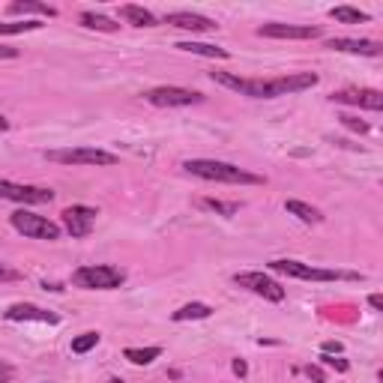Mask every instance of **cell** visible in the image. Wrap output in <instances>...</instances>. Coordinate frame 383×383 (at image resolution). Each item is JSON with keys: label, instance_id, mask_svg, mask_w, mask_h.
<instances>
[{"label": "cell", "instance_id": "6da1fadb", "mask_svg": "<svg viewBox=\"0 0 383 383\" xmlns=\"http://www.w3.org/2000/svg\"><path fill=\"white\" fill-rule=\"evenodd\" d=\"M186 171L192 177H201V180H210V183H240V186H257V183H264V177H257V174H249V171H243V168H236L231 162H219V159H189L186 165Z\"/></svg>", "mask_w": 383, "mask_h": 383}, {"label": "cell", "instance_id": "7a4b0ae2", "mask_svg": "<svg viewBox=\"0 0 383 383\" xmlns=\"http://www.w3.org/2000/svg\"><path fill=\"white\" fill-rule=\"evenodd\" d=\"M126 281V273L111 264H87L72 273V285L84 290H114Z\"/></svg>", "mask_w": 383, "mask_h": 383}, {"label": "cell", "instance_id": "3957f363", "mask_svg": "<svg viewBox=\"0 0 383 383\" xmlns=\"http://www.w3.org/2000/svg\"><path fill=\"white\" fill-rule=\"evenodd\" d=\"M273 273H281L288 278H302V281H363L359 273H342V269H318L311 264H300V261H288V257H278V261H269Z\"/></svg>", "mask_w": 383, "mask_h": 383}, {"label": "cell", "instance_id": "277c9868", "mask_svg": "<svg viewBox=\"0 0 383 383\" xmlns=\"http://www.w3.org/2000/svg\"><path fill=\"white\" fill-rule=\"evenodd\" d=\"M9 222H13V228L18 234H25L30 236V240H60V224H54L51 219H45V216H36V213H30V210H18L9 216Z\"/></svg>", "mask_w": 383, "mask_h": 383}, {"label": "cell", "instance_id": "5b68a950", "mask_svg": "<svg viewBox=\"0 0 383 383\" xmlns=\"http://www.w3.org/2000/svg\"><path fill=\"white\" fill-rule=\"evenodd\" d=\"M48 162L60 165H117V156L96 147H69V150H45Z\"/></svg>", "mask_w": 383, "mask_h": 383}, {"label": "cell", "instance_id": "8992f818", "mask_svg": "<svg viewBox=\"0 0 383 383\" xmlns=\"http://www.w3.org/2000/svg\"><path fill=\"white\" fill-rule=\"evenodd\" d=\"M144 99L156 108H189L204 102V96L198 90H186V87H153L144 93Z\"/></svg>", "mask_w": 383, "mask_h": 383}, {"label": "cell", "instance_id": "52a82bcc", "mask_svg": "<svg viewBox=\"0 0 383 383\" xmlns=\"http://www.w3.org/2000/svg\"><path fill=\"white\" fill-rule=\"evenodd\" d=\"M234 285L252 290V294L264 297V300H269V302H281V300H285V294H288V290L281 288L276 278H269V276H264V273H236V276H234Z\"/></svg>", "mask_w": 383, "mask_h": 383}, {"label": "cell", "instance_id": "ba28073f", "mask_svg": "<svg viewBox=\"0 0 383 383\" xmlns=\"http://www.w3.org/2000/svg\"><path fill=\"white\" fill-rule=\"evenodd\" d=\"M0 198L15 201V204H51L54 192L51 189H42V186H21V183L0 180Z\"/></svg>", "mask_w": 383, "mask_h": 383}, {"label": "cell", "instance_id": "9c48e42d", "mask_svg": "<svg viewBox=\"0 0 383 383\" xmlns=\"http://www.w3.org/2000/svg\"><path fill=\"white\" fill-rule=\"evenodd\" d=\"M96 216L99 213L93 207H84V204H72L63 210V228L69 231L75 240H84V236H90V231H93L96 224Z\"/></svg>", "mask_w": 383, "mask_h": 383}, {"label": "cell", "instance_id": "30bf717a", "mask_svg": "<svg viewBox=\"0 0 383 383\" xmlns=\"http://www.w3.org/2000/svg\"><path fill=\"white\" fill-rule=\"evenodd\" d=\"M257 36H267V39H318L321 36V27H306V25H261L257 27Z\"/></svg>", "mask_w": 383, "mask_h": 383}, {"label": "cell", "instance_id": "8fae6325", "mask_svg": "<svg viewBox=\"0 0 383 383\" xmlns=\"http://www.w3.org/2000/svg\"><path fill=\"white\" fill-rule=\"evenodd\" d=\"M273 84V96H288V93H302L318 84V75L314 72H290V75H281V78H269Z\"/></svg>", "mask_w": 383, "mask_h": 383}, {"label": "cell", "instance_id": "7c38bea8", "mask_svg": "<svg viewBox=\"0 0 383 383\" xmlns=\"http://www.w3.org/2000/svg\"><path fill=\"white\" fill-rule=\"evenodd\" d=\"M330 99H332V102L368 108V111H380L383 108V93H380V90H339V93H332Z\"/></svg>", "mask_w": 383, "mask_h": 383}, {"label": "cell", "instance_id": "4fadbf2b", "mask_svg": "<svg viewBox=\"0 0 383 383\" xmlns=\"http://www.w3.org/2000/svg\"><path fill=\"white\" fill-rule=\"evenodd\" d=\"M165 25L180 27V30H192V33H213L219 25L207 15H198V13H168L165 15Z\"/></svg>", "mask_w": 383, "mask_h": 383}, {"label": "cell", "instance_id": "5bb4252c", "mask_svg": "<svg viewBox=\"0 0 383 383\" xmlns=\"http://www.w3.org/2000/svg\"><path fill=\"white\" fill-rule=\"evenodd\" d=\"M326 48L344 51V54H363V58H380V42L375 39H330Z\"/></svg>", "mask_w": 383, "mask_h": 383}, {"label": "cell", "instance_id": "9a60e30c", "mask_svg": "<svg viewBox=\"0 0 383 383\" xmlns=\"http://www.w3.org/2000/svg\"><path fill=\"white\" fill-rule=\"evenodd\" d=\"M6 321H39V323H58L60 318L54 311H45L39 306H30V302H15V306L6 309Z\"/></svg>", "mask_w": 383, "mask_h": 383}, {"label": "cell", "instance_id": "2e32d148", "mask_svg": "<svg viewBox=\"0 0 383 383\" xmlns=\"http://www.w3.org/2000/svg\"><path fill=\"white\" fill-rule=\"evenodd\" d=\"M120 15L129 21V25L135 27H156L159 25V18H156L150 9H144V6H135V4H126V6H120Z\"/></svg>", "mask_w": 383, "mask_h": 383}, {"label": "cell", "instance_id": "e0dca14e", "mask_svg": "<svg viewBox=\"0 0 383 383\" xmlns=\"http://www.w3.org/2000/svg\"><path fill=\"white\" fill-rule=\"evenodd\" d=\"M285 210L290 213V216H297L300 222H306V224H321L323 222V213L318 207L306 204V201H285Z\"/></svg>", "mask_w": 383, "mask_h": 383}, {"label": "cell", "instance_id": "ac0fdd59", "mask_svg": "<svg viewBox=\"0 0 383 383\" xmlns=\"http://www.w3.org/2000/svg\"><path fill=\"white\" fill-rule=\"evenodd\" d=\"M180 51L189 54H201V58H216V60H228V51L219 48V45H207V42H177Z\"/></svg>", "mask_w": 383, "mask_h": 383}, {"label": "cell", "instance_id": "d6986e66", "mask_svg": "<svg viewBox=\"0 0 383 383\" xmlns=\"http://www.w3.org/2000/svg\"><path fill=\"white\" fill-rule=\"evenodd\" d=\"M123 356H126L129 363H135V365H150L153 359L162 356V347H126Z\"/></svg>", "mask_w": 383, "mask_h": 383}, {"label": "cell", "instance_id": "ffe728a7", "mask_svg": "<svg viewBox=\"0 0 383 383\" xmlns=\"http://www.w3.org/2000/svg\"><path fill=\"white\" fill-rule=\"evenodd\" d=\"M210 314H213V309L207 302H189V306L174 311V321H207Z\"/></svg>", "mask_w": 383, "mask_h": 383}, {"label": "cell", "instance_id": "44dd1931", "mask_svg": "<svg viewBox=\"0 0 383 383\" xmlns=\"http://www.w3.org/2000/svg\"><path fill=\"white\" fill-rule=\"evenodd\" d=\"M330 15L335 21H342V25H363V21H368V13L354 9V6H335V9H330Z\"/></svg>", "mask_w": 383, "mask_h": 383}, {"label": "cell", "instance_id": "7402d4cb", "mask_svg": "<svg viewBox=\"0 0 383 383\" xmlns=\"http://www.w3.org/2000/svg\"><path fill=\"white\" fill-rule=\"evenodd\" d=\"M81 25L87 30H102V33H114L117 25L111 21L108 15H99V13H81Z\"/></svg>", "mask_w": 383, "mask_h": 383}, {"label": "cell", "instance_id": "603a6c76", "mask_svg": "<svg viewBox=\"0 0 383 383\" xmlns=\"http://www.w3.org/2000/svg\"><path fill=\"white\" fill-rule=\"evenodd\" d=\"M9 13H39V15H54L58 9L48 6V4H36V0H15L13 6H9Z\"/></svg>", "mask_w": 383, "mask_h": 383}, {"label": "cell", "instance_id": "cb8c5ba5", "mask_svg": "<svg viewBox=\"0 0 383 383\" xmlns=\"http://www.w3.org/2000/svg\"><path fill=\"white\" fill-rule=\"evenodd\" d=\"M39 27H42L39 21H4L0 25V36H15V33H30Z\"/></svg>", "mask_w": 383, "mask_h": 383}, {"label": "cell", "instance_id": "d4e9b609", "mask_svg": "<svg viewBox=\"0 0 383 383\" xmlns=\"http://www.w3.org/2000/svg\"><path fill=\"white\" fill-rule=\"evenodd\" d=\"M99 344V332H81L72 339V354H87Z\"/></svg>", "mask_w": 383, "mask_h": 383}, {"label": "cell", "instance_id": "484cf974", "mask_svg": "<svg viewBox=\"0 0 383 383\" xmlns=\"http://www.w3.org/2000/svg\"><path fill=\"white\" fill-rule=\"evenodd\" d=\"M201 207L204 210H213V213H219V216H234V213H240V204H224V201H213V198H204L201 201Z\"/></svg>", "mask_w": 383, "mask_h": 383}, {"label": "cell", "instance_id": "4316f807", "mask_svg": "<svg viewBox=\"0 0 383 383\" xmlns=\"http://www.w3.org/2000/svg\"><path fill=\"white\" fill-rule=\"evenodd\" d=\"M339 120L344 123V126H347V129H354V132H359V135H365V132H368V123H365V120H359V117H351V114H342Z\"/></svg>", "mask_w": 383, "mask_h": 383}, {"label": "cell", "instance_id": "83f0119b", "mask_svg": "<svg viewBox=\"0 0 383 383\" xmlns=\"http://www.w3.org/2000/svg\"><path fill=\"white\" fill-rule=\"evenodd\" d=\"M21 273L15 267H9V264H0V281H18Z\"/></svg>", "mask_w": 383, "mask_h": 383}, {"label": "cell", "instance_id": "f1b7e54d", "mask_svg": "<svg viewBox=\"0 0 383 383\" xmlns=\"http://www.w3.org/2000/svg\"><path fill=\"white\" fill-rule=\"evenodd\" d=\"M321 363H323V365H330V368H335V371H347V363H344V359H335L332 354H323V356H321Z\"/></svg>", "mask_w": 383, "mask_h": 383}, {"label": "cell", "instance_id": "f546056e", "mask_svg": "<svg viewBox=\"0 0 383 383\" xmlns=\"http://www.w3.org/2000/svg\"><path fill=\"white\" fill-rule=\"evenodd\" d=\"M13 377H15V368L9 363H0V383H13Z\"/></svg>", "mask_w": 383, "mask_h": 383}, {"label": "cell", "instance_id": "4dcf8cb0", "mask_svg": "<svg viewBox=\"0 0 383 383\" xmlns=\"http://www.w3.org/2000/svg\"><path fill=\"white\" fill-rule=\"evenodd\" d=\"M306 375H309V380H314V383H326V375H323L318 365H306Z\"/></svg>", "mask_w": 383, "mask_h": 383}, {"label": "cell", "instance_id": "1f68e13d", "mask_svg": "<svg viewBox=\"0 0 383 383\" xmlns=\"http://www.w3.org/2000/svg\"><path fill=\"white\" fill-rule=\"evenodd\" d=\"M18 58V48H13V45H0V60H13Z\"/></svg>", "mask_w": 383, "mask_h": 383}, {"label": "cell", "instance_id": "d6a6232c", "mask_svg": "<svg viewBox=\"0 0 383 383\" xmlns=\"http://www.w3.org/2000/svg\"><path fill=\"white\" fill-rule=\"evenodd\" d=\"M234 375H240V377H246L249 375V365L243 363V359H234Z\"/></svg>", "mask_w": 383, "mask_h": 383}, {"label": "cell", "instance_id": "836d02e7", "mask_svg": "<svg viewBox=\"0 0 383 383\" xmlns=\"http://www.w3.org/2000/svg\"><path fill=\"white\" fill-rule=\"evenodd\" d=\"M342 351H344V347L339 342H326L323 344V354H342Z\"/></svg>", "mask_w": 383, "mask_h": 383}, {"label": "cell", "instance_id": "e575fe53", "mask_svg": "<svg viewBox=\"0 0 383 383\" xmlns=\"http://www.w3.org/2000/svg\"><path fill=\"white\" fill-rule=\"evenodd\" d=\"M368 302H371V309H377V311L383 309V297H380V294H371V297H368Z\"/></svg>", "mask_w": 383, "mask_h": 383}, {"label": "cell", "instance_id": "d590c367", "mask_svg": "<svg viewBox=\"0 0 383 383\" xmlns=\"http://www.w3.org/2000/svg\"><path fill=\"white\" fill-rule=\"evenodd\" d=\"M6 129H9V120H6L4 114H0V132H6Z\"/></svg>", "mask_w": 383, "mask_h": 383}, {"label": "cell", "instance_id": "8d00e7d4", "mask_svg": "<svg viewBox=\"0 0 383 383\" xmlns=\"http://www.w3.org/2000/svg\"><path fill=\"white\" fill-rule=\"evenodd\" d=\"M111 383H123V380H117V377H114V380H111Z\"/></svg>", "mask_w": 383, "mask_h": 383}]
</instances>
